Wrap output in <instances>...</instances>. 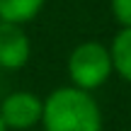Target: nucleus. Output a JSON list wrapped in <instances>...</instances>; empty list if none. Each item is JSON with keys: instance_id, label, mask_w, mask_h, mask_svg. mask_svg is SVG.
I'll return each instance as SVG.
<instances>
[{"instance_id": "9d476101", "label": "nucleus", "mask_w": 131, "mask_h": 131, "mask_svg": "<svg viewBox=\"0 0 131 131\" xmlns=\"http://www.w3.org/2000/svg\"><path fill=\"white\" fill-rule=\"evenodd\" d=\"M129 131H131V129H129Z\"/></svg>"}, {"instance_id": "1a4fd4ad", "label": "nucleus", "mask_w": 131, "mask_h": 131, "mask_svg": "<svg viewBox=\"0 0 131 131\" xmlns=\"http://www.w3.org/2000/svg\"><path fill=\"white\" fill-rule=\"evenodd\" d=\"M0 131H7V126H5V122H3V117H0Z\"/></svg>"}, {"instance_id": "423d86ee", "label": "nucleus", "mask_w": 131, "mask_h": 131, "mask_svg": "<svg viewBox=\"0 0 131 131\" xmlns=\"http://www.w3.org/2000/svg\"><path fill=\"white\" fill-rule=\"evenodd\" d=\"M46 0H0V19L15 24H27L41 12Z\"/></svg>"}, {"instance_id": "39448f33", "label": "nucleus", "mask_w": 131, "mask_h": 131, "mask_svg": "<svg viewBox=\"0 0 131 131\" xmlns=\"http://www.w3.org/2000/svg\"><path fill=\"white\" fill-rule=\"evenodd\" d=\"M112 66L126 83H131V27H122L112 39L109 46Z\"/></svg>"}, {"instance_id": "0eeeda50", "label": "nucleus", "mask_w": 131, "mask_h": 131, "mask_svg": "<svg viewBox=\"0 0 131 131\" xmlns=\"http://www.w3.org/2000/svg\"><path fill=\"white\" fill-rule=\"evenodd\" d=\"M112 15L122 27H131V0H112Z\"/></svg>"}, {"instance_id": "7ed1b4c3", "label": "nucleus", "mask_w": 131, "mask_h": 131, "mask_svg": "<svg viewBox=\"0 0 131 131\" xmlns=\"http://www.w3.org/2000/svg\"><path fill=\"white\" fill-rule=\"evenodd\" d=\"M44 100L27 90H15L0 97V117H3L7 131H34L41 124Z\"/></svg>"}, {"instance_id": "6e6552de", "label": "nucleus", "mask_w": 131, "mask_h": 131, "mask_svg": "<svg viewBox=\"0 0 131 131\" xmlns=\"http://www.w3.org/2000/svg\"><path fill=\"white\" fill-rule=\"evenodd\" d=\"M3 73L5 70H0V97H3Z\"/></svg>"}, {"instance_id": "20e7f679", "label": "nucleus", "mask_w": 131, "mask_h": 131, "mask_svg": "<svg viewBox=\"0 0 131 131\" xmlns=\"http://www.w3.org/2000/svg\"><path fill=\"white\" fill-rule=\"evenodd\" d=\"M32 56V41L22 24L0 19V70H22Z\"/></svg>"}, {"instance_id": "f257e3e1", "label": "nucleus", "mask_w": 131, "mask_h": 131, "mask_svg": "<svg viewBox=\"0 0 131 131\" xmlns=\"http://www.w3.org/2000/svg\"><path fill=\"white\" fill-rule=\"evenodd\" d=\"M41 126L44 131H102V112L92 92L66 85L44 100Z\"/></svg>"}, {"instance_id": "f03ea898", "label": "nucleus", "mask_w": 131, "mask_h": 131, "mask_svg": "<svg viewBox=\"0 0 131 131\" xmlns=\"http://www.w3.org/2000/svg\"><path fill=\"white\" fill-rule=\"evenodd\" d=\"M114 73L109 46L100 41H83L70 51L68 56V78L75 88L80 90H92L102 88Z\"/></svg>"}]
</instances>
